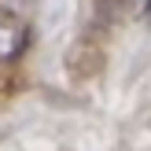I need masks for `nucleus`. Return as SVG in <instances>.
Returning a JSON list of instances; mask_svg holds the SVG:
<instances>
[{"label": "nucleus", "instance_id": "1", "mask_svg": "<svg viewBox=\"0 0 151 151\" xmlns=\"http://www.w3.org/2000/svg\"><path fill=\"white\" fill-rule=\"evenodd\" d=\"M26 48V22L0 4V59H15Z\"/></svg>", "mask_w": 151, "mask_h": 151}]
</instances>
